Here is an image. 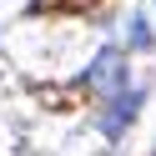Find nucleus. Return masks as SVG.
I'll list each match as a JSON object with an SVG mask.
<instances>
[{
    "instance_id": "nucleus-2",
    "label": "nucleus",
    "mask_w": 156,
    "mask_h": 156,
    "mask_svg": "<svg viewBox=\"0 0 156 156\" xmlns=\"http://www.w3.org/2000/svg\"><path fill=\"white\" fill-rule=\"evenodd\" d=\"M136 111H141V91H121V96H111V101H106V116H101V131L116 141V136L136 121Z\"/></svg>"
},
{
    "instance_id": "nucleus-4",
    "label": "nucleus",
    "mask_w": 156,
    "mask_h": 156,
    "mask_svg": "<svg viewBox=\"0 0 156 156\" xmlns=\"http://www.w3.org/2000/svg\"><path fill=\"white\" fill-rule=\"evenodd\" d=\"M131 51H151V25H146V15L131 20Z\"/></svg>"
},
{
    "instance_id": "nucleus-1",
    "label": "nucleus",
    "mask_w": 156,
    "mask_h": 156,
    "mask_svg": "<svg viewBox=\"0 0 156 156\" xmlns=\"http://www.w3.org/2000/svg\"><path fill=\"white\" fill-rule=\"evenodd\" d=\"M81 91L91 96V101H101V106L126 91V51L121 45H101V51H96V61L86 66V76H81Z\"/></svg>"
},
{
    "instance_id": "nucleus-3",
    "label": "nucleus",
    "mask_w": 156,
    "mask_h": 156,
    "mask_svg": "<svg viewBox=\"0 0 156 156\" xmlns=\"http://www.w3.org/2000/svg\"><path fill=\"white\" fill-rule=\"evenodd\" d=\"M101 0H25V15H91Z\"/></svg>"
}]
</instances>
